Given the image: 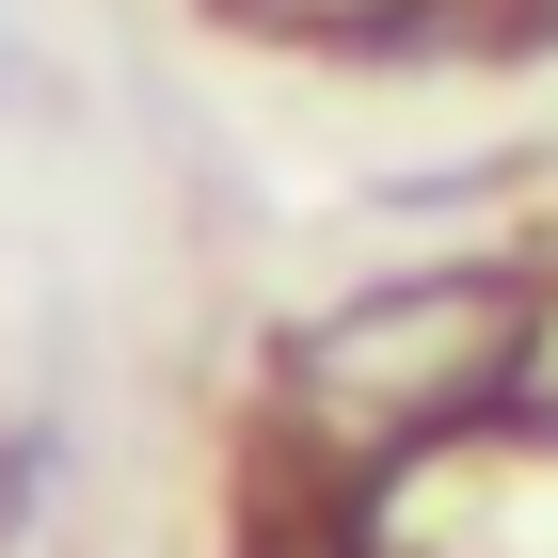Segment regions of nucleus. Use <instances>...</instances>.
Returning a JSON list of instances; mask_svg holds the SVG:
<instances>
[{
    "mask_svg": "<svg viewBox=\"0 0 558 558\" xmlns=\"http://www.w3.org/2000/svg\"><path fill=\"white\" fill-rule=\"evenodd\" d=\"M526 319H543L526 271H399V288L336 303V319H303L288 367H271L288 447H319V463H351V478H384V463H415V447H447V430L511 415Z\"/></svg>",
    "mask_w": 558,
    "mask_h": 558,
    "instance_id": "1",
    "label": "nucleus"
},
{
    "mask_svg": "<svg viewBox=\"0 0 558 558\" xmlns=\"http://www.w3.org/2000/svg\"><path fill=\"white\" fill-rule=\"evenodd\" d=\"M511 415H526V430H558V303H543V319H526V367H511Z\"/></svg>",
    "mask_w": 558,
    "mask_h": 558,
    "instance_id": "2",
    "label": "nucleus"
},
{
    "mask_svg": "<svg viewBox=\"0 0 558 558\" xmlns=\"http://www.w3.org/2000/svg\"><path fill=\"white\" fill-rule=\"evenodd\" d=\"M0 96H16V33H0Z\"/></svg>",
    "mask_w": 558,
    "mask_h": 558,
    "instance_id": "3",
    "label": "nucleus"
}]
</instances>
